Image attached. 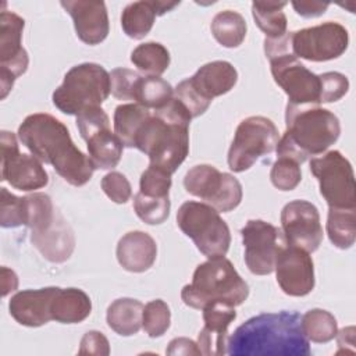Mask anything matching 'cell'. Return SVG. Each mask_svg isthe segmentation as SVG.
Instances as JSON below:
<instances>
[{"label": "cell", "mask_w": 356, "mask_h": 356, "mask_svg": "<svg viewBox=\"0 0 356 356\" xmlns=\"http://www.w3.org/2000/svg\"><path fill=\"white\" fill-rule=\"evenodd\" d=\"M270 179L277 189L292 191L300 184L302 179L300 164L288 157H278L271 167Z\"/></svg>", "instance_id": "74e56055"}, {"label": "cell", "mask_w": 356, "mask_h": 356, "mask_svg": "<svg viewBox=\"0 0 356 356\" xmlns=\"http://www.w3.org/2000/svg\"><path fill=\"white\" fill-rule=\"evenodd\" d=\"M335 338L339 346V350L337 352V355L355 352V327L353 325L345 327L341 331H338Z\"/></svg>", "instance_id": "681fc988"}, {"label": "cell", "mask_w": 356, "mask_h": 356, "mask_svg": "<svg viewBox=\"0 0 356 356\" xmlns=\"http://www.w3.org/2000/svg\"><path fill=\"white\" fill-rule=\"evenodd\" d=\"M277 282L289 296H306L314 288V266L309 253L298 246L286 245L275 260Z\"/></svg>", "instance_id": "e0dca14e"}, {"label": "cell", "mask_w": 356, "mask_h": 356, "mask_svg": "<svg viewBox=\"0 0 356 356\" xmlns=\"http://www.w3.org/2000/svg\"><path fill=\"white\" fill-rule=\"evenodd\" d=\"M170 197H150L138 192L134 197L136 216L149 225L164 222L170 216Z\"/></svg>", "instance_id": "8d00e7d4"}, {"label": "cell", "mask_w": 356, "mask_h": 356, "mask_svg": "<svg viewBox=\"0 0 356 356\" xmlns=\"http://www.w3.org/2000/svg\"><path fill=\"white\" fill-rule=\"evenodd\" d=\"M204 325L197 335L202 355H225L228 346V327L236 318L235 307L224 302H211L203 309Z\"/></svg>", "instance_id": "ac0fdd59"}, {"label": "cell", "mask_w": 356, "mask_h": 356, "mask_svg": "<svg viewBox=\"0 0 356 356\" xmlns=\"http://www.w3.org/2000/svg\"><path fill=\"white\" fill-rule=\"evenodd\" d=\"M302 328L306 338L316 343H325L335 338L338 324L335 317L323 309H312L302 316Z\"/></svg>", "instance_id": "e575fe53"}, {"label": "cell", "mask_w": 356, "mask_h": 356, "mask_svg": "<svg viewBox=\"0 0 356 356\" xmlns=\"http://www.w3.org/2000/svg\"><path fill=\"white\" fill-rule=\"evenodd\" d=\"M310 171L317 178L320 193L330 207L356 209L353 168L341 152L330 150L312 159Z\"/></svg>", "instance_id": "30bf717a"}, {"label": "cell", "mask_w": 356, "mask_h": 356, "mask_svg": "<svg viewBox=\"0 0 356 356\" xmlns=\"http://www.w3.org/2000/svg\"><path fill=\"white\" fill-rule=\"evenodd\" d=\"M111 93L110 74L96 63L74 65L63 83L53 92V104L64 114L78 115L89 107L100 104Z\"/></svg>", "instance_id": "52a82bcc"}, {"label": "cell", "mask_w": 356, "mask_h": 356, "mask_svg": "<svg viewBox=\"0 0 356 356\" xmlns=\"http://www.w3.org/2000/svg\"><path fill=\"white\" fill-rule=\"evenodd\" d=\"M143 305L132 298L115 299L107 309L108 327L118 335H135L142 327Z\"/></svg>", "instance_id": "484cf974"}, {"label": "cell", "mask_w": 356, "mask_h": 356, "mask_svg": "<svg viewBox=\"0 0 356 356\" xmlns=\"http://www.w3.org/2000/svg\"><path fill=\"white\" fill-rule=\"evenodd\" d=\"M171 174L163 168L150 165L142 172L139 192L150 197H168L171 188Z\"/></svg>", "instance_id": "f35d334b"}, {"label": "cell", "mask_w": 356, "mask_h": 356, "mask_svg": "<svg viewBox=\"0 0 356 356\" xmlns=\"http://www.w3.org/2000/svg\"><path fill=\"white\" fill-rule=\"evenodd\" d=\"M171 324V312L161 299L150 300L143 306L142 327L150 338H159L167 332Z\"/></svg>", "instance_id": "d590c367"}, {"label": "cell", "mask_w": 356, "mask_h": 356, "mask_svg": "<svg viewBox=\"0 0 356 356\" xmlns=\"http://www.w3.org/2000/svg\"><path fill=\"white\" fill-rule=\"evenodd\" d=\"M1 296H7L10 292L15 291L18 286V277L17 274L7 268V267H1Z\"/></svg>", "instance_id": "f907efd6"}, {"label": "cell", "mask_w": 356, "mask_h": 356, "mask_svg": "<svg viewBox=\"0 0 356 356\" xmlns=\"http://www.w3.org/2000/svg\"><path fill=\"white\" fill-rule=\"evenodd\" d=\"M191 113L175 97L154 110L136 132L134 147L149 157L150 165L172 174L189 153Z\"/></svg>", "instance_id": "3957f363"}, {"label": "cell", "mask_w": 356, "mask_h": 356, "mask_svg": "<svg viewBox=\"0 0 356 356\" xmlns=\"http://www.w3.org/2000/svg\"><path fill=\"white\" fill-rule=\"evenodd\" d=\"M349 44V33L338 22H324L316 26L291 32V50L307 61H330L341 57Z\"/></svg>", "instance_id": "7c38bea8"}, {"label": "cell", "mask_w": 356, "mask_h": 356, "mask_svg": "<svg viewBox=\"0 0 356 356\" xmlns=\"http://www.w3.org/2000/svg\"><path fill=\"white\" fill-rule=\"evenodd\" d=\"M102 189L114 203L124 204L132 195V188L127 177L118 171H111L102 178Z\"/></svg>", "instance_id": "7bdbcfd3"}, {"label": "cell", "mask_w": 356, "mask_h": 356, "mask_svg": "<svg viewBox=\"0 0 356 356\" xmlns=\"http://www.w3.org/2000/svg\"><path fill=\"white\" fill-rule=\"evenodd\" d=\"M152 111L138 103H125L115 107L114 111V132L121 139L124 146L134 147V140L138 129Z\"/></svg>", "instance_id": "1f68e13d"}, {"label": "cell", "mask_w": 356, "mask_h": 356, "mask_svg": "<svg viewBox=\"0 0 356 356\" xmlns=\"http://www.w3.org/2000/svg\"><path fill=\"white\" fill-rule=\"evenodd\" d=\"M108 353H110V343L102 332L88 331L82 337L81 346H79V355L107 356Z\"/></svg>", "instance_id": "bcb514c9"}, {"label": "cell", "mask_w": 356, "mask_h": 356, "mask_svg": "<svg viewBox=\"0 0 356 356\" xmlns=\"http://www.w3.org/2000/svg\"><path fill=\"white\" fill-rule=\"evenodd\" d=\"M60 4L72 17L76 36L83 43L95 46L107 38L110 25L104 1L74 0Z\"/></svg>", "instance_id": "d6986e66"}, {"label": "cell", "mask_w": 356, "mask_h": 356, "mask_svg": "<svg viewBox=\"0 0 356 356\" xmlns=\"http://www.w3.org/2000/svg\"><path fill=\"white\" fill-rule=\"evenodd\" d=\"M1 181L24 192L40 189L47 185L49 175L42 161L33 154L19 152L13 132L1 131Z\"/></svg>", "instance_id": "9a60e30c"}, {"label": "cell", "mask_w": 356, "mask_h": 356, "mask_svg": "<svg viewBox=\"0 0 356 356\" xmlns=\"http://www.w3.org/2000/svg\"><path fill=\"white\" fill-rule=\"evenodd\" d=\"M57 291V286H47L17 292L8 303L11 317L25 327H40L49 323L51 320L50 306Z\"/></svg>", "instance_id": "ffe728a7"}, {"label": "cell", "mask_w": 356, "mask_h": 356, "mask_svg": "<svg viewBox=\"0 0 356 356\" xmlns=\"http://www.w3.org/2000/svg\"><path fill=\"white\" fill-rule=\"evenodd\" d=\"M280 134L274 122L263 115H252L239 122L228 150V167L234 172L249 170L261 156L275 150Z\"/></svg>", "instance_id": "9c48e42d"}, {"label": "cell", "mask_w": 356, "mask_h": 356, "mask_svg": "<svg viewBox=\"0 0 356 356\" xmlns=\"http://www.w3.org/2000/svg\"><path fill=\"white\" fill-rule=\"evenodd\" d=\"M89 159L96 168L99 170H111L114 168L122 156L124 143L111 132L110 128L102 129L86 139Z\"/></svg>", "instance_id": "4316f807"}, {"label": "cell", "mask_w": 356, "mask_h": 356, "mask_svg": "<svg viewBox=\"0 0 356 356\" xmlns=\"http://www.w3.org/2000/svg\"><path fill=\"white\" fill-rule=\"evenodd\" d=\"M76 127L81 138L86 140L93 134L110 128V118L102 107H89L76 115Z\"/></svg>", "instance_id": "60d3db41"}, {"label": "cell", "mask_w": 356, "mask_h": 356, "mask_svg": "<svg viewBox=\"0 0 356 356\" xmlns=\"http://www.w3.org/2000/svg\"><path fill=\"white\" fill-rule=\"evenodd\" d=\"M172 97V86L160 76H139L132 90V100L149 110L163 107Z\"/></svg>", "instance_id": "f546056e"}, {"label": "cell", "mask_w": 356, "mask_h": 356, "mask_svg": "<svg viewBox=\"0 0 356 356\" xmlns=\"http://www.w3.org/2000/svg\"><path fill=\"white\" fill-rule=\"evenodd\" d=\"M31 241L36 249L53 263L65 261L71 256L75 246L74 234L61 216L57 217L56 222L49 231L42 235L31 236Z\"/></svg>", "instance_id": "cb8c5ba5"}, {"label": "cell", "mask_w": 356, "mask_h": 356, "mask_svg": "<svg viewBox=\"0 0 356 356\" xmlns=\"http://www.w3.org/2000/svg\"><path fill=\"white\" fill-rule=\"evenodd\" d=\"M179 6V1H134L121 14V26L132 39L145 38L153 28L157 15H163Z\"/></svg>", "instance_id": "603a6c76"}, {"label": "cell", "mask_w": 356, "mask_h": 356, "mask_svg": "<svg viewBox=\"0 0 356 356\" xmlns=\"http://www.w3.org/2000/svg\"><path fill=\"white\" fill-rule=\"evenodd\" d=\"M174 97L178 99L185 107L186 110L191 113L192 118H196L199 115H202L210 106V103L204 102L189 85L188 79L181 81L177 88L174 89Z\"/></svg>", "instance_id": "f6af8a7d"}, {"label": "cell", "mask_w": 356, "mask_h": 356, "mask_svg": "<svg viewBox=\"0 0 356 356\" xmlns=\"http://www.w3.org/2000/svg\"><path fill=\"white\" fill-rule=\"evenodd\" d=\"M328 3H321V1H292V7L295 8L296 14L305 18H314L323 15L327 8Z\"/></svg>", "instance_id": "7dc6e473"}, {"label": "cell", "mask_w": 356, "mask_h": 356, "mask_svg": "<svg viewBox=\"0 0 356 356\" xmlns=\"http://www.w3.org/2000/svg\"><path fill=\"white\" fill-rule=\"evenodd\" d=\"M140 75L129 68H114L110 72L111 95L118 100H132V90Z\"/></svg>", "instance_id": "ee69618b"}, {"label": "cell", "mask_w": 356, "mask_h": 356, "mask_svg": "<svg viewBox=\"0 0 356 356\" xmlns=\"http://www.w3.org/2000/svg\"><path fill=\"white\" fill-rule=\"evenodd\" d=\"M211 33L214 39L224 47L232 49L242 44L246 36L245 18L232 10H224L214 15L211 25Z\"/></svg>", "instance_id": "f1b7e54d"}, {"label": "cell", "mask_w": 356, "mask_h": 356, "mask_svg": "<svg viewBox=\"0 0 356 356\" xmlns=\"http://www.w3.org/2000/svg\"><path fill=\"white\" fill-rule=\"evenodd\" d=\"M285 1H253L252 14L257 26L268 39H275L286 33V17L282 8Z\"/></svg>", "instance_id": "836d02e7"}, {"label": "cell", "mask_w": 356, "mask_h": 356, "mask_svg": "<svg viewBox=\"0 0 356 356\" xmlns=\"http://www.w3.org/2000/svg\"><path fill=\"white\" fill-rule=\"evenodd\" d=\"M0 225L3 228H15L25 225V200L8 192L6 188L0 191Z\"/></svg>", "instance_id": "ab89813d"}, {"label": "cell", "mask_w": 356, "mask_h": 356, "mask_svg": "<svg viewBox=\"0 0 356 356\" xmlns=\"http://www.w3.org/2000/svg\"><path fill=\"white\" fill-rule=\"evenodd\" d=\"M131 61L146 76H160L170 65V53L161 43L147 42L132 50Z\"/></svg>", "instance_id": "d6a6232c"}, {"label": "cell", "mask_w": 356, "mask_h": 356, "mask_svg": "<svg viewBox=\"0 0 356 356\" xmlns=\"http://www.w3.org/2000/svg\"><path fill=\"white\" fill-rule=\"evenodd\" d=\"M115 254L124 270L143 273L154 264L157 245L149 234L143 231H131L118 241Z\"/></svg>", "instance_id": "7402d4cb"}, {"label": "cell", "mask_w": 356, "mask_h": 356, "mask_svg": "<svg viewBox=\"0 0 356 356\" xmlns=\"http://www.w3.org/2000/svg\"><path fill=\"white\" fill-rule=\"evenodd\" d=\"M92 302L86 292L78 288H58L51 306V320L63 324H76L89 317Z\"/></svg>", "instance_id": "d4e9b609"}, {"label": "cell", "mask_w": 356, "mask_h": 356, "mask_svg": "<svg viewBox=\"0 0 356 356\" xmlns=\"http://www.w3.org/2000/svg\"><path fill=\"white\" fill-rule=\"evenodd\" d=\"M286 129L275 146L278 157H288L298 164L309 156L324 153L341 134L338 117L318 106L286 104Z\"/></svg>", "instance_id": "277c9868"}, {"label": "cell", "mask_w": 356, "mask_h": 356, "mask_svg": "<svg viewBox=\"0 0 356 356\" xmlns=\"http://www.w3.org/2000/svg\"><path fill=\"white\" fill-rule=\"evenodd\" d=\"M232 356H309V339L298 312L261 313L241 324L228 338Z\"/></svg>", "instance_id": "7a4b0ae2"}, {"label": "cell", "mask_w": 356, "mask_h": 356, "mask_svg": "<svg viewBox=\"0 0 356 356\" xmlns=\"http://www.w3.org/2000/svg\"><path fill=\"white\" fill-rule=\"evenodd\" d=\"M325 228L327 235L335 248H352L356 239V209L330 207Z\"/></svg>", "instance_id": "4dcf8cb0"}, {"label": "cell", "mask_w": 356, "mask_h": 356, "mask_svg": "<svg viewBox=\"0 0 356 356\" xmlns=\"http://www.w3.org/2000/svg\"><path fill=\"white\" fill-rule=\"evenodd\" d=\"M25 225L31 228V236L49 231L60 214L56 213L53 202L46 193H32L24 196Z\"/></svg>", "instance_id": "83f0119b"}, {"label": "cell", "mask_w": 356, "mask_h": 356, "mask_svg": "<svg viewBox=\"0 0 356 356\" xmlns=\"http://www.w3.org/2000/svg\"><path fill=\"white\" fill-rule=\"evenodd\" d=\"M177 224L206 257L227 254L231 232L220 213L210 204L195 200L185 202L177 211Z\"/></svg>", "instance_id": "ba28073f"}, {"label": "cell", "mask_w": 356, "mask_h": 356, "mask_svg": "<svg viewBox=\"0 0 356 356\" xmlns=\"http://www.w3.org/2000/svg\"><path fill=\"white\" fill-rule=\"evenodd\" d=\"M22 145L42 163L50 164L56 172L72 186L85 185L95 167L72 142L68 128L46 113L28 115L18 127Z\"/></svg>", "instance_id": "6da1fadb"}, {"label": "cell", "mask_w": 356, "mask_h": 356, "mask_svg": "<svg viewBox=\"0 0 356 356\" xmlns=\"http://www.w3.org/2000/svg\"><path fill=\"white\" fill-rule=\"evenodd\" d=\"M281 227L286 242L307 253L316 252L323 241L318 210L307 200L286 203L281 211Z\"/></svg>", "instance_id": "2e32d148"}, {"label": "cell", "mask_w": 356, "mask_h": 356, "mask_svg": "<svg viewBox=\"0 0 356 356\" xmlns=\"http://www.w3.org/2000/svg\"><path fill=\"white\" fill-rule=\"evenodd\" d=\"M320 78V102L321 103H331L337 102L343 97L349 90V81L348 78L337 71L324 72L318 75Z\"/></svg>", "instance_id": "b9f144b4"}, {"label": "cell", "mask_w": 356, "mask_h": 356, "mask_svg": "<svg viewBox=\"0 0 356 356\" xmlns=\"http://www.w3.org/2000/svg\"><path fill=\"white\" fill-rule=\"evenodd\" d=\"M248 296L249 285L224 256L200 263L193 273L192 282L181 291L184 303L193 309H203L217 300L235 307L242 305Z\"/></svg>", "instance_id": "5b68a950"}, {"label": "cell", "mask_w": 356, "mask_h": 356, "mask_svg": "<svg viewBox=\"0 0 356 356\" xmlns=\"http://www.w3.org/2000/svg\"><path fill=\"white\" fill-rule=\"evenodd\" d=\"M192 89L207 103L217 96L228 93L238 81L235 67L224 60L202 65L191 78H186Z\"/></svg>", "instance_id": "44dd1931"}, {"label": "cell", "mask_w": 356, "mask_h": 356, "mask_svg": "<svg viewBox=\"0 0 356 356\" xmlns=\"http://www.w3.org/2000/svg\"><path fill=\"white\" fill-rule=\"evenodd\" d=\"M241 235L249 271L256 275L271 274L280 252L288 243L282 231L267 221L249 220Z\"/></svg>", "instance_id": "4fadbf2b"}, {"label": "cell", "mask_w": 356, "mask_h": 356, "mask_svg": "<svg viewBox=\"0 0 356 356\" xmlns=\"http://www.w3.org/2000/svg\"><path fill=\"white\" fill-rule=\"evenodd\" d=\"M24 18L13 11L0 14V97L6 99L15 79L28 70L29 58L22 47Z\"/></svg>", "instance_id": "5bb4252c"}, {"label": "cell", "mask_w": 356, "mask_h": 356, "mask_svg": "<svg viewBox=\"0 0 356 356\" xmlns=\"http://www.w3.org/2000/svg\"><path fill=\"white\" fill-rule=\"evenodd\" d=\"M264 53L275 83L286 93L288 103L293 106H318L320 78L307 70L291 50V32L264 39Z\"/></svg>", "instance_id": "8992f818"}, {"label": "cell", "mask_w": 356, "mask_h": 356, "mask_svg": "<svg viewBox=\"0 0 356 356\" xmlns=\"http://www.w3.org/2000/svg\"><path fill=\"white\" fill-rule=\"evenodd\" d=\"M167 355H202L196 342L189 338H174L165 350Z\"/></svg>", "instance_id": "c3c4849f"}, {"label": "cell", "mask_w": 356, "mask_h": 356, "mask_svg": "<svg viewBox=\"0 0 356 356\" xmlns=\"http://www.w3.org/2000/svg\"><path fill=\"white\" fill-rule=\"evenodd\" d=\"M184 186L188 193L204 200L218 213L238 207L243 195L242 185L234 175L221 172L210 164L192 167L185 174Z\"/></svg>", "instance_id": "8fae6325"}]
</instances>
